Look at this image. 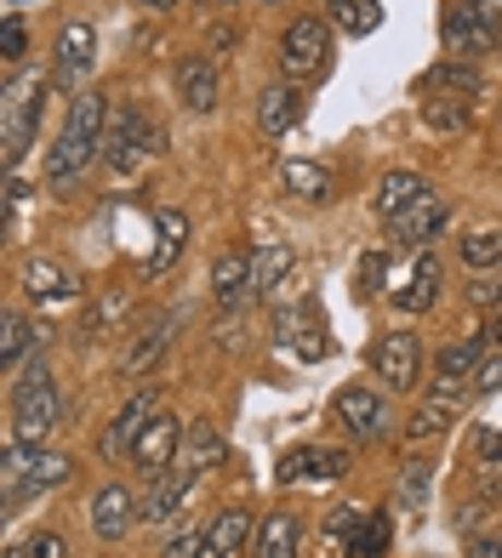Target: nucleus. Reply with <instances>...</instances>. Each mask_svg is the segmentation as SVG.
Here are the masks:
<instances>
[{
	"mask_svg": "<svg viewBox=\"0 0 502 558\" xmlns=\"http://www.w3.org/2000/svg\"><path fill=\"white\" fill-rule=\"evenodd\" d=\"M104 143H109V97L104 92H74L63 132H58L52 148H46V166H40L46 183H52V189H74L92 171V160L104 155Z\"/></svg>",
	"mask_w": 502,
	"mask_h": 558,
	"instance_id": "f257e3e1",
	"label": "nucleus"
},
{
	"mask_svg": "<svg viewBox=\"0 0 502 558\" xmlns=\"http://www.w3.org/2000/svg\"><path fill=\"white\" fill-rule=\"evenodd\" d=\"M58 422H63V399H58V388H52V376H46V365L35 360L29 376L12 388V439L40 445Z\"/></svg>",
	"mask_w": 502,
	"mask_h": 558,
	"instance_id": "f03ea898",
	"label": "nucleus"
},
{
	"mask_svg": "<svg viewBox=\"0 0 502 558\" xmlns=\"http://www.w3.org/2000/svg\"><path fill=\"white\" fill-rule=\"evenodd\" d=\"M332 17H297L291 29L280 35V69L291 74V81H303V74H320L325 63H332Z\"/></svg>",
	"mask_w": 502,
	"mask_h": 558,
	"instance_id": "7ed1b4c3",
	"label": "nucleus"
},
{
	"mask_svg": "<svg viewBox=\"0 0 502 558\" xmlns=\"http://www.w3.org/2000/svg\"><path fill=\"white\" fill-rule=\"evenodd\" d=\"M332 416L355 434L360 445H371V439H383L389 434V399L376 393V388H366V383H348V388H337V399H332Z\"/></svg>",
	"mask_w": 502,
	"mask_h": 558,
	"instance_id": "20e7f679",
	"label": "nucleus"
},
{
	"mask_svg": "<svg viewBox=\"0 0 502 558\" xmlns=\"http://www.w3.org/2000/svg\"><path fill=\"white\" fill-rule=\"evenodd\" d=\"M371 371L383 376V388L394 393H411L422 383V342L411 331H389L383 342L371 348Z\"/></svg>",
	"mask_w": 502,
	"mask_h": 558,
	"instance_id": "39448f33",
	"label": "nucleus"
},
{
	"mask_svg": "<svg viewBox=\"0 0 502 558\" xmlns=\"http://www.w3.org/2000/svg\"><path fill=\"white\" fill-rule=\"evenodd\" d=\"M40 92H46L40 74H29V81H17L7 92V166H17L23 155H29L35 120H40Z\"/></svg>",
	"mask_w": 502,
	"mask_h": 558,
	"instance_id": "423d86ee",
	"label": "nucleus"
},
{
	"mask_svg": "<svg viewBox=\"0 0 502 558\" xmlns=\"http://www.w3.org/2000/svg\"><path fill=\"white\" fill-rule=\"evenodd\" d=\"M97 63V29L92 23H69L58 35V63H52V81L63 92H86V74Z\"/></svg>",
	"mask_w": 502,
	"mask_h": 558,
	"instance_id": "0eeeda50",
	"label": "nucleus"
},
{
	"mask_svg": "<svg viewBox=\"0 0 502 558\" xmlns=\"http://www.w3.org/2000/svg\"><path fill=\"white\" fill-rule=\"evenodd\" d=\"M274 342L291 348L297 360H325V353H332V337L320 331V308H314V302H297V308H286L280 319H274Z\"/></svg>",
	"mask_w": 502,
	"mask_h": 558,
	"instance_id": "6e6552de",
	"label": "nucleus"
},
{
	"mask_svg": "<svg viewBox=\"0 0 502 558\" xmlns=\"http://www.w3.org/2000/svg\"><path fill=\"white\" fill-rule=\"evenodd\" d=\"M440 35H445V52H451V58H463V63L497 52V23H486L474 7H451Z\"/></svg>",
	"mask_w": 502,
	"mask_h": 558,
	"instance_id": "1a4fd4ad",
	"label": "nucleus"
},
{
	"mask_svg": "<svg viewBox=\"0 0 502 558\" xmlns=\"http://www.w3.org/2000/svg\"><path fill=\"white\" fill-rule=\"evenodd\" d=\"M183 434H189V427H183L178 416L155 411V422H148L143 439L132 445V462H138L143 473H171V462H178V450H183Z\"/></svg>",
	"mask_w": 502,
	"mask_h": 558,
	"instance_id": "9d476101",
	"label": "nucleus"
},
{
	"mask_svg": "<svg viewBox=\"0 0 502 558\" xmlns=\"http://www.w3.org/2000/svg\"><path fill=\"white\" fill-rule=\"evenodd\" d=\"M348 473V450L337 445H303L280 462V485H332Z\"/></svg>",
	"mask_w": 502,
	"mask_h": 558,
	"instance_id": "9b49d317",
	"label": "nucleus"
},
{
	"mask_svg": "<svg viewBox=\"0 0 502 558\" xmlns=\"http://www.w3.org/2000/svg\"><path fill=\"white\" fill-rule=\"evenodd\" d=\"M155 411H160V393L155 388H143V393H132V404L109 422V434H104V456L109 462H125L132 456V445L143 439V427L155 422Z\"/></svg>",
	"mask_w": 502,
	"mask_h": 558,
	"instance_id": "f8f14e48",
	"label": "nucleus"
},
{
	"mask_svg": "<svg viewBox=\"0 0 502 558\" xmlns=\"http://www.w3.org/2000/svg\"><path fill=\"white\" fill-rule=\"evenodd\" d=\"M445 217H451V206H445V199H440L434 189H422V194L411 199V206L389 222V234H394L399 245H429V240L440 234V228H445Z\"/></svg>",
	"mask_w": 502,
	"mask_h": 558,
	"instance_id": "ddd939ff",
	"label": "nucleus"
},
{
	"mask_svg": "<svg viewBox=\"0 0 502 558\" xmlns=\"http://www.w3.org/2000/svg\"><path fill=\"white\" fill-rule=\"evenodd\" d=\"M74 473V462H69V456L63 450H29V462H23V478H17V485L7 490V501L17 507L23 496H40V490H52V485H63V478Z\"/></svg>",
	"mask_w": 502,
	"mask_h": 558,
	"instance_id": "4468645a",
	"label": "nucleus"
},
{
	"mask_svg": "<svg viewBox=\"0 0 502 558\" xmlns=\"http://www.w3.org/2000/svg\"><path fill=\"white\" fill-rule=\"evenodd\" d=\"M303 553V519L297 513H268L251 536V558H297Z\"/></svg>",
	"mask_w": 502,
	"mask_h": 558,
	"instance_id": "2eb2a0df",
	"label": "nucleus"
},
{
	"mask_svg": "<svg viewBox=\"0 0 502 558\" xmlns=\"http://www.w3.org/2000/svg\"><path fill=\"white\" fill-rule=\"evenodd\" d=\"M132 490H125V485H104V490H97L92 496V530H97V536H104V542H120V536H132Z\"/></svg>",
	"mask_w": 502,
	"mask_h": 558,
	"instance_id": "dca6fc26",
	"label": "nucleus"
},
{
	"mask_svg": "<svg viewBox=\"0 0 502 558\" xmlns=\"http://www.w3.org/2000/svg\"><path fill=\"white\" fill-rule=\"evenodd\" d=\"M251 536H258V524H251L246 507H229L212 530H206V547H200V558H240L251 547Z\"/></svg>",
	"mask_w": 502,
	"mask_h": 558,
	"instance_id": "f3484780",
	"label": "nucleus"
},
{
	"mask_svg": "<svg viewBox=\"0 0 502 558\" xmlns=\"http://www.w3.org/2000/svg\"><path fill=\"white\" fill-rule=\"evenodd\" d=\"M217 69H212V58H189V63H178V97H183V109H194V114H212L217 109Z\"/></svg>",
	"mask_w": 502,
	"mask_h": 558,
	"instance_id": "a211bd4d",
	"label": "nucleus"
},
{
	"mask_svg": "<svg viewBox=\"0 0 502 558\" xmlns=\"http://www.w3.org/2000/svg\"><path fill=\"white\" fill-rule=\"evenodd\" d=\"M297 120H303V92H297V86H263V97H258V125H263V132L286 137Z\"/></svg>",
	"mask_w": 502,
	"mask_h": 558,
	"instance_id": "6ab92c4d",
	"label": "nucleus"
},
{
	"mask_svg": "<svg viewBox=\"0 0 502 558\" xmlns=\"http://www.w3.org/2000/svg\"><path fill=\"white\" fill-rule=\"evenodd\" d=\"M251 291V251H223L212 263V296L223 308H235V302Z\"/></svg>",
	"mask_w": 502,
	"mask_h": 558,
	"instance_id": "aec40b11",
	"label": "nucleus"
},
{
	"mask_svg": "<svg viewBox=\"0 0 502 558\" xmlns=\"http://www.w3.org/2000/svg\"><path fill=\"white\" fill-rule=\"evenodd\" d=\"M434 296H440V263H434V257H417L411 279L394 291V308H399V314H429Z\"/></svg>",
	"mask_w": 502,
	"mask_h": 558,
	"instance_id": "412c9836",
	"label": "nucleus"
},
{
	"mask_svg": "<svg viewBox=\"0 0 502 558\" xmlns=\"http://www.w3.org/2000/svg\"><path fill=\"white\" fill-rule=\"evenodd\" d=\"M166 342H171V314H155V319L138 331V342L125 348V371H132V376L155 371V365L166 360Z\"/></svg>",
	"mask_w": 502,
	"mask_h": 558,
	"instance_id": "4be33fe9",
	"label": "nucleus"
},
{
	"mask_svg": "<svg viewBox=\"0 0 502 558\" xmlns=\"http://www.w3.org/2000/svg\"><path fill=\"white\" fill-rule=\"evenodd\" d=\"M189 245V217L183 211H155V257H148V274H166L183 257Z\"/></svg>",
	"mask_w": 502,
	"mask_h": 558,
	"instance_id": "5701e85b",
	"label": "nucleus"
},
{
	"mask_svg": "<svg viewBox=\"0 0 502 558\" xmlns=\"http://www.w3.org/2000/svg\"><path fill=\"white\" fill-rule=\"evenodd\" d=\"M189 485H194V478H189L183 468H171V473H155V490L143 496V519H148V524H166V519H171V513H178V507H183Z\"/></svg>",
	"mask_w": 502,
	"mask_h": 558,
	"instance_id": "b1692460",
	"label": "nucleus"
},
{
	"mask_svg": "<svg viewBox=\"0 0 502 558\" xmlns=\"http://www.w3.org/2000/svg\"><path fill=\"white\" fill-rule=\"evenodd\" d=\"M223 462V439H217V427L212 422H189V434H183V450H178V468L194 478V473H206Z\"/></svg>",
	"mask_w": 502,
	"mask_h": 558,
	"instance_id": "393cba45",
	"label": "nucleus"
},
{
	"mask_svg": "<svg viewBox=\"0 0 502 558\" xmlns=\"http://www.w3.org/2000/svg\"><path fill=\"white\" fill-rule=\"evenodd\" d=\"M291 245H280V240H274V245H263V251H251V291H258V296H268L274 286H286V274H291Z\"/></svg>",
	"mask_w": 502,
	"mask_h": 558,
	"instance_id": "a878e982",
	"label": "nucleus"
},
{
	"mask_svg": "<svg viewBox=\"0 0 502 558\" xmlns=\"http://www.w3.org/2000/svg\"><path fill=\"white\" fill-rule=\"evenodd\" d=\"M417 92H422V97H434V92H457V97H474V92H480V74H474L463 58H445V63H434L429 74H422V81H417Z\"/></svg>",
	"mask_w": 502,
	"mask_h": 558,
	"instance_id": "bb28decb",
	"label": "nucleus"
},
{
	"mask_svg": "<svg viewBox=\"0 0 502 558\" xmlns=\"http://www.w3.org/2000/svg\"><path fill=\"white\" fill-rule=\"evenodd\" d=\"M422 189H429V183H422L417 171H389L383 183H376V217H383V222H394V217L406 211V206H411V199H417Z\"/></svg>",
	"mask_w": 502,
	"mask_h": 558,
	"instance_id": "cd10ccee",
	"label": "nucleus"
},
{
	"mask_svg": "<svg viewBox=\"0 0 502 558\" xmlns=\"http://www.w3.org/2000/svg\"><path fill=\"white\" fill-rule=\"evenodd\" d=\"M280 183H286V194H297V199H325V194H332V171H325L320 160H286Z\"/></svg>",
	"mask_w": 502,
	"mask_h": 558,
	"instance_id": "c85d7f7f",
	"label": "nucleus"
},
{
	"mask_svg": "<svg viewBox=\"0 0 502 558\" xmlns=\"http://www.w3.org/2000/svg\"><path fill=\"white\" fill-rule=\"evenodd\" d=\"M325 17H332L343 35H371L376 23H383V7H376V0H325Z\"/></svg>",
	"mask_w": 502,
	"mask_h": 558,
	"instance_id": "c756f323",
	"label": "nucleus"
},
{
	"mask_svg": "<svg viewBox=\"0 0 502 558\" xmlns=\"http://www.w3.org/2000/svg\"><path fill=\"white\" fill-rule=\"evenodd\" d=\"M480 353H486V342H480V337H468V342H451V348L440 353V376H434V383H468V388H474V371H480Z\"/></svg>",
	"mask_w": 502,
	"mask_h": 558,
	"instance_id": "7c9ffc66",
	"label": "nucleus"
},
{
	"mask_svg": "<svg viewBox=\"0 0 502 558\" xmlns=\"http://www.w3.org/2000/svg\"><path fill=\"white\" fill-rule=\"evenodd\" d=\"M451 411H457V404H445V399H422L417 404V411L406 416V439L411 445H422V439H434V434H445V427H451Z\"/></svg>",
	"mask_w": 502,
	"mask_h": 558,
	"instance_id": "2f4dec72",
	"label": "nucleus"
},
{
	"mask_svg": "<svg viewBox=\"0 0 502 558\" xmlns=\"http://www.w3.org/2000/svg\"><path fill=\"white\" fill-rule=\"evenodd\" d=\"M457 251H463V263L480 268V274L502 268V228H474V234H463Z\"/></svg>",
	"mask_w": 502,
	"mask_h": 558,
	"instance_id": "473e14b6",
	"label": "nucleus"
},
{
	"mask_svg": "<svg viewBox=\"0 0 502 558\" xmlns=\"http://www.w3.org/2000/svg\"><path fill=\"white\" fill-rule=\"evenodd\" d=\"M383 547H389L383 513H360V524L348 530V553H355V558H383Z\"/></svg>",
	"mask_w": 502,
	"mask_h": 558,
	"instance_id": "72a5a7b5",
	"label": "nucleus"
},
{
	"mask_svg": "<svg viewBox=\"0 0 502 558\" xmlns=\"http://www.w3.org/2000/svg\"><path fill=\"white\" fill-rule=\"evenodd\" d=\"M35 337H40V325H29L23 314H7V325H0V365H7V371H17L23 348H29Z\"/></svg>",
	"mask_w": 502,
	"mask_h": 558,
	"instance_id": "f704fd0d",
	"label": "nucleus"
},
{
	"mask_svg": "<svg viewBox=\"0 0 502 558\" xmlns=\"http://www.w3.org/2000/svg\"><path fill=\"white\" fill-rule=\"evenodd\" d=\"M23 291H29V296H69L74 286H69V279H63V268L58 263H29V268H23Z\"/></svg>",
	"mask_w": 502,
	"mask_h": 558,
	"instance_id": "c9c22d12",
	"label": "nucleus"
},
{
	"mask_svg": "<svg viewBox=\"0 0 502 558\" xmlns=\"http://www.w3.org/2000/svg\"><path fill=\"white\" fill-rule=\"evenodd\" d=\"M422 120L434 125V132H463L468 125V97H422Z\"/></svg>",
	"mask_w": 502,
	"mask_h": 558,
	"instance_id": "e433bc0d",
	"label": "nucleus"
},
{
	"mask_svg": "<svg viewBox=\"0 0 502 558\" xmlns=\"http://www.w3.org/2000/svg\"><path fill=\"white\" fill-rule=\"evenodd\" d=\"M69 553V542L58 536V530H35V536H23L7 558H63Z\"/></svg>",
	"mask_w": 502,
	"mask_h": 558,
	"instance_id": "4c0bfd02",
	"label": "nucleus"
},
{
	"mask_svg": "<svg viewBox=\"0 0 502 558\" xmlns=\"http://www.w3.org/2000/svg\"><path fill=\"white\" fill-rule=\"evenodd\" d=\"M383 274H389V257L383 251H366L360 268H355V296H376L383 291Z\"/></svg>",
	"mask_w": 502,
	"mask_h": 558,
	"instance_id": "58836bf2",
	"label": "nucleus"
},
{
	"mask_svg": "<svg viewBox=\"0 0 502 558\" xmlns=\"http://www.w3.org/2000/svg\"><path fill=\"white\" fill-rule=\"evenodd\" d=\"M502 388V342L480 353V371H474V393H497Z\"/></svg>",
	"mask_w": 502,
	"mask_h": 558,
	"instance_id": "ea45409f",
	"label": "nucleus"
},
{
	"mask_svg": "<svg viewBox=\"0 0 502 558\" xmlns=\"http://www.w3.org/2000/svg\"><path fill=\"white\" fill-rule=\"evenodd\" d=\"M0 46H7V63H23V52H29V29H23V17H7V29H0Z\"/></svg>",
	"mask_w": 502,
	"mask_h": 558,
	"instance_id": "a19ab883",
	"label": "nucleus"
},
{
	"mask_svg": "<svg viewBox=\"0 0 502 558\" xmlns=\"http://www.w3.org/2000/svg\"><path fill=\"white\" fill-rule=\"evenodd\" d=\"M120 314H125V291H109V296H97V308H92L86 325H92V331H109Z\"/></svg>",
	"mask_w": 502,
	"mask_h": 558,
	"instance_id": "79ce46f5",
	"label": "nucleus"
},
{
	"mask_svg": "<svg viewBox=\"0 0 502 558\" xmlns=\"http://www.w3.org/2000/svg\"><path fill=\"white\" fill-rule=\"evenodd\" d=\"M200 547H206V536H194V530H178V536L160 547V558H200Z\"/></svg>",
	"mask_w": 502,
	"mask_h": 558,
	"instance_id": "37998d69",
	"label": "nucleus"
},
{
	"mask_svg": "<svg viewBox=\"0 0 502 558\" xmlns=\"http://www.w3.org/2000/svg\"><path fill=\"white\" fill-rule=\"evenodd\" d=\"M474 302H480V308H491L497 302V314H502V274H491V279H474V291H468Z\"/></svg>",
	"mask_w": 502,
	"mask_h": 558,
	"instance_id": "c03bdc74",
	"label": "nucleus"
},
{
	"mask_svg": "<svg viewBox=\"0 0 502 558\" xmlns=\"http://www.w3.org/2000/svg\"><path fill=\"white\" fill-rule=\"evenodd\" d=\"M422 485H429V473H422V468H411V478L399 485V501H406V507H422Z\"/></svg>",
	"mask_w": 502,
	"mask_h": 558,
	"instance_id": "a18cd8bd",
	"label": "nucleus"
},
{
	"mask_svg": "<svg viewBox=\"0 0 502 558\" xmlns=\"http://www.w3.org/2000/svg\"><path fill=\"white\" fill-rule=\"evenodd\" d=\"M468 7L480 12L486 23H497V29H502V0H468Z\"/></svg>",
	"mask_w": 502,
	"mask_h": 558,
	"instance_id": "49530a36",
	"label": "nucleus"
},
{
	"mask_svg": "<svg viewBox=\"0 0 502 558\" xmlns=\"http://www.w3.org/2000/svg\"><path fill=\"white\" fill-rule=\"evenodd\" d=\"M486 478H491V490L502 496V439H497V456H491V468H486Z\"/></svg>",
	"mask_w": 502,
	"mask_h": 558,
	"instance_id": "de8ad7c7",
	"label": "nucleus"
},
{
	"mask_svg": "<svg viewBox=\"0 0 502 558\" xmlns=\"http://www.w3.org/2000/svg\"><path fill=\"white\" fill-rule=\"evenodd\" d=\"M143 7H148V12H171L178 0H143Z\"/></svg>",
	"mask_w": 502,
	"mask_h": 558,
	"instance_id": "09e8293b",
	"label": "nucleus"
},
{
	"mask_svg": "<svg viewBox=\"0 0 502 558\" xmlns=\"http://www.w3.org/2000/svg\"><path fill=\"white\" fill-rule=\"evenodd\" d=\"M497 342H502V314H497Z\"/></svg>",
	"mask_w": 502,
	"mask_h": 558,
	"instance_id": "8fccbe9b",
	"label": "nucleus"
},
{
	"mask_svg": "<svg viewBox=\"0 0 502 558\" xmlns=\"http://www.w3.org/2000/svg\"><path fill=\"white\" fill-rule=\"evenodd\" d=\"M206 7H229V0H206Z\"/></svg>",
	"mask_w": 502,
	"mask_h": 558,
	"instance_id": "3c124183",
	"label": "nucleus"
},
{
	"mask_svg": "<svg viewBox=\"0 0 502 558\" xmlns=\"http://www.w3.org/2000/svg\"><path fill=\"white\" fill-rule=\"evenodd\" d=\"M263 7H274V0H263Z\"/></svg>",
	"mask_w": 502,
	"mask_h": 558,
	"instance_id": "603ef678",
	"label": "nucleus"
}]
</instances>
